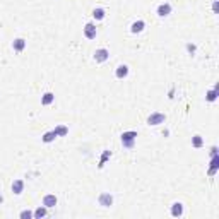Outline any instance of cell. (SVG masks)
Listing matches in <instances>:
<instances>
[{
  "label": "cell",
  "mask_w": 219,
  "mask_h": 219,
  "mask_svg": "<svg viewBox=\"0 0 219 219\" xmlns=\"http://www.w3.org/2000/svg\"><path fill=\"white\" fill-rule=\"evenodd\" d=\"M166 120V116L163 115V113H154V115H151L149 118H147V123L149 125H159V123H163Z\"/></svg>",
  "instance_id": "6da1fadb"
},
{
  "label": "cell",
  "mask_w": 219,
  "mask_h": 219,
  "mask_svg": "<svg viewBox=\"0 0 219 219\" xmlns=\"http://www.w3.org/2000/svg\"><path fill=\"white\" fill-rule=\"evenodd\" d=\"M137 137V132H127L122 135V142L127 146V147H132L134 146V139Z\"/></svg>",
  "instance_id": "7a4b0ae2"
},
{
  "label": "cell",
  "mask_w": 219,
  "mask_h": 219,
  "mask_svg": "<svg viewBox=\"0 0 219 219\" xmlns=\"http://www.w3.org/2000/svg\"><path fill=\"white\" fill-rule=\"evenodd\" d=\"M84 33H86V36H87L89 39L96 38V27H94V24H87V26L84 27Z\"/></svg>",
  "instance_id": "3957f363"
},
{
  "label": "cell",
  "mask_w": 219,
  "mask_h": 219,
  "mask_svg": "<svg viewBox=\"0 0 219 219\" xmlns=\"http://www.w3.org/2000/svg\"><path fill=\"white\" fill-rule=\"evenodd\" d=\"M94 58H96V62H105V60L108 58V51H106L105 48H101V50H98V51L94 53Z\"/></svg>",
  "instance_id": "277c9868"
},
{
  "label": "cell",
  "mask_w": 219,
  "mask_h": 219,
  "mask_svg": "<svg viewBox=\"0 0 219 219\" xmlns=\"http://www.w3.org/2000/svg\"><path fill=\"white\" fill-rule=\"evenodd\" d=\"M170 12H171V5H170V3H163V5H159V9H158V14H159L161 17L168 15Z\"/></svg>",
  "instance_id": "5b68a950"
},
{
  "label": "cell",
  "mask_w": 219,
  "mask_h": 219,
  "mask_svg": "<svg viewBox=\"0 0 219 219\" xmlns=\"http://www.w3.org/2000/svg\"><path fill=\"white\" fill-rule=\"evenodd\" d=\"M57 204V197L55 195H46L45 199H43V206L45 207H53Z\"/></svg>",
  "instance_id": "8992f818"
},
{
  "label": "cell",
  "mask_w": 219,
  "mask_h": 219,
  "mask_svg": "<svg viewBox=\"0 0 219 219\" xmlns=\"http://www.w3.org/2000/svg\"><path fill=\"white\" fill-rule=\"evenodd\" d=\"M111 202H113V199H111V195H110V194H103V195L99 197V204H101V206H105V207L111 206Z\"/></svg>",
  "instance_id": "52a82bcc"
},
{
  "label": "cell",
  "mask_w": 219,
  "mask_h": 219,
  "mask_svg": "<svg viewBox=\"0 0 219 219\" xmlns=\"http://www.w3.org/2000/svg\"><path fill=\"white\" fill-rule=\"evenodd\" d=\"M127 74H128V67H127V65H120V67H118V70H116V77H120V79H122V77H125Z\"/></svg>",
  "instance_id": "ba28073f"
},
{
  "label": "cell",
  "mask_w": 219,
  "mask_h": 219,
  "mask_svg": "<svg viewBox=\"0 0 219 219\" xmlns=\"http://www.w3.org/2000/svg\"><path fill=\"white\" fill-rule=\"evenodd\" d=\"M22 187H24V183H22L21 180L14 182V183H12V190H14V194H21V192H22Z\"/></svg>",
  "instance_id": "9c48e42d"
},
{
  "label": "cell",
  "mask_w": 219,
  "mask_h": 219,
  "mask_svg": "<svg viewBox=\"0 0 219 219\" xmlns=\"http://www.w3.org/2000/svg\"><path fill=\"white\" fill-rule=\"evenodd\" d=\"M142 29H144V22L142 21H137V22L132 24V33H140Z\"/></svg>",
  "instance_id": "30bf717a"
},
{
  "label": "cell",
  "mask_w": 219,
  "mask_h": 219,
  "mask_svg": "<svg viewBox=\"0 0 219 219\" xmlns=\"http://www.w3.org/2000/svg\"><path fill=\"white\" fill-rule=\"evenodd\" d=\"M171 212H173V216H182V212H183V207H182V204H175Z\"/></svg>",
  "instance_id": "8fae6325"
},
{
  "label": "cell",
  "mask_w": 219,
  "mask_h": 219,
  "mask_svg": "<svg viewBox=\"0 0 219 219\" xmlns=\"http://www.w3.org/2000/svg\"><path fill=\"white\" fill-rule=\"evenodd\" d=\"M93 15H94V19H103L105 17V10L103 9H94Z\"/></svg>",
  "instance_id": "7c38bea8"
},
{
  "label": "cell",
  "mask_w": 219,
  "mask_h": 219,
  "mask_svg": "<svg viewBox=\"0 0 219 219\" xmlns=\"http://www.w3.org/2000/svg\"><path fill=\"white\" fill-rule=\"evenodd\" d=\"M24 45H26L24 39H15V41H14V48H15L17 51H21V50L24 48Z\"/></svg>",
  "instance_id": "4fadbf2b"
},
{
  "label": "cell",
  "mask_w": 219,
  "mask_h": 219,
  "mask_svg": "<svg viewBox=\"0 0 219 219\" xmlns=\"http://www.w3.org/2000/svg\"><path fill=\"white\" fill-rule=\"evenodd\" d=\"M51 101H53V94H51V93H46V94H45V98H43V101H41V103H43V105H50V103H51Z\"/></svg>",
  "instance_id": "5bb4252c"
},
{
  "label": "cell",
  "mask_w": 219,
  "mask_h": 219,
  "mask_svg": "<svg viewBox=\"0 0 219 219\" xmlns=\"http://www.w3.org/2000/svg\"><path fill=\"white\" fill-rule=\"evenodd\" d=\"M55 137H57V134H55V130H53V132H48V134L43 137V140H45V142H50V140H53Z\"/></svg>",
  "instance_id": "9a60e30c"
},
{
  "label": "cell",
  "mask_w": 219,
  "mask_h": 219,
  "mask_svg": "<svg viewBox=\"0 0 219 219\" xmlns=\"http://www.w3.org/2000/svg\"><path fill=\"white\" fill-rule=\"evenodd\" d=\"M194 146H195V147H200V146H202V139H200L199 135L194 137Z\"/></svg>",
  "instance_id": "2e32d148"
},
{
  "label": "cell",
  "mask_w": 219,
  "mask_h": 219,
  "mask_svg": "<svg viewBox=\"0 0 219 219\" xmlns=\"http://www.w3.org/2000/svg\"><path fill=\"white\" fill-rule=\"evenodd\" d=\"M45 214H46V211H45V209H41V207H39V209H36V212H34V216H36V218H43Z\"/></svg>",
  "instance_id": "e0dca14e"
},
{
  "label": "cell",
  "mask_w": 219,
  "mask_h": 219,
  "mask_svg": "<svg viewBox=\"0 0 219 219\" xmlns=\"http://www.w3.org/2000/svg\"><path fill=\"white\" fill-rule=\"evenodd\" d=\"M55 134H57V135H58V134L63 135V134H67V128H65V127H58V128L55 130Z\"/></svg>",
  "instance_id": "ac0fdd59"
},
{
  "label": "cell",
  "mask_w": 219,
  "mask_h": 219,
  "mask_svg": "<svg viewBox=\"0 0 219 219\" xmlns=\"http://www.w3.org/2000/svg\"><path fill=\"white\" fill-rule=\"evenodd\" d=\"M207 99H209V101H214V99H216V89H214V91H211V93L207 94Z\"/></svg>",
  "instance_id": "d6986e66"
},
{
  "label": "cell",
  "mask_w": 219,
  "mask_h": 219,
  "mask_svg": "<svg viewBox=\"0 0 219 219\" xmlns=\"http://www.w3.org/2000/svg\"><path fill=\"white\" fill-rule=\"evenodd\" d=\"M31 216H33V214H31L29 211H22V212H21V218H24V219H26V218L29 219V218H31Z\"/></svg>",
  "instance_id": "ffe728a7"
},
{
  "label": "cell",
  "mask_w": 219,
  "mask_h": 219,
  "mask_svg": "<svg viewBox=\"0 0 219 219\" xmlns=\"http://www.w3.org/2000/svg\"><path fill=\"white\" fill-rule=\"evenodd\" d=\"M2 200H3V199H2V195H0V202H2Z\"/></svg>",
  "instance_id": "44dd1931"
}]
</instances>
